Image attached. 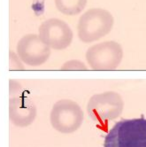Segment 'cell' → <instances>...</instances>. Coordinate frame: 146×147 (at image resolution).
<instances>
[{
	"instance_id": "277c9868",
	"label": "cell",
	"mask_w": 146,
	"mask_h": 147,
	"mask_svg": "<svg viewBox=\"0 0 146 147\" xmlns=\"http://www.w3.org/2000/svg\"><path fill=\"white\" fill-rule=\"evenodd\" d=\"M124 108L121 96L115 91H106L93 95L87 106V112L93 121L105 123L120 116Z\"/></svg>"
},
{
	"instance_id": "7a4b0ae2",
	"label": "cell",
	"mask_w": 146,
	"mask_h": 147,
	"mask_svg": "<svg viewBox=\"0 0 146 147\" xmlns=\"http://www.w3.org/2000/svg\"><path fill=\"white\" fill-rule=\"evenodd\" d=\"M113 24V16L107 10L102 8L89 9L78 20V37L86 44L98 41L111 32Z\"/></svg>"
},
{
	"instance_id": "52a82bcc",
	"label": "cell",
	"mask_w": 146,
	"mask_h": 147,
	"mask_svg": "<svg viewBox=\"0 0 146 147\" xmlns=\"http://www.w3.org/2000/svg\"><path fill=\"white\" fill-rule=\"evenodd\" d=\"M17 55L20 61L30 67H39L49 59L50 49L36 34H28L17 44Z\"/></svg>"
},
{
	"instance_id": "3957f363",
	"label": "cell",
	"mask_w": 146,
	"mask_h": 147,
	"mask_svg": "<svg viewBox=\"0 0 146 147\" xmlns=\"http://www.w3.org/2000/svg\"><path fill=\"white\" fill-rule=\"evenodd\" d=\"M84 113L79 105L71 99H61L54 104L50 114V124L60 133L70 134L80 129Z\"/></svg>"
},
{
	"instance_id": "5b68a950",
	"label": "cell",
	"mask_w": 146,
	"mask_h": 147,
	"mask_svg": "<svg viewBox=\"0 0 146 147\" xmlns=\"http://www.w3.org/2000/svg\"><path fill=\"white\" fill-rule=\"evenodd\" d=\"M86 60L92 70L116 69L123 59V49L115 41H106L90 46L86 51Z\"/></svg>"
},
{
	"instance_id": "30bf717a",
	"label": "cell",
	"mask_w": 146,
	"mask_h": 147,
	"mask_svg": "<svg viewBox=\"0 0 146 147\" xmlns=\"http://www.w3.org/2000/svg\"><path fill=\"white\" fill-rule=\"evenodd\" d=\"M60 69L64 71H84L88 70V67L82 61L78 59H70L66 61L61 66Z\"/></svg>"
},
{
	"instance_id": "8992f818",
	"label": "cell",
	"mask_w": 146,
	"mask_h": 147,
	"mask_svg": "<svg viewBox=\"0 0 146 147\" xmlns=\"http://www.w3.org/2000/svg\"><path fill=\"white\" fill-rule=\"evenodd\" d=\"M38 36L50 49L57 51L69 47L74 38V33L69 25L57 18L44 20L38 28Z\"/></svg>"
},
{
	"instance_id": "6da1fadb",
	"label": "cell",
	"mask_w": 146,
	"mask_h": 147,
	"mask_svg": "<svg viewBox=\"0 0 146 147\" xmlns=\"http://www.w3.org/2000/svg\"><path fill=\"white\" fill-rule=\"evenodd\" d=\"M104 147H146V119H123L116 122L106 136Z\"/></svg>"
},
{
	"instance_id": "8fae6325",
	"label": "cell",
	"mask_w": 146,
	"mask_h": 147,
	"mask_svg": "<svg viewBox=\"0 0 146 147\" xmlns=\"http://www.w3.org/2000/svg\"><path fill=\"white\" fill-rule=\"evenodd\" d=\"M10 67H13L14 70H22V69L23 70L24 69L22 63V61H20V59H19L18 55L13 53V51H10Z\"/></svg>"
},
{
	"instance_id": "9c48e42d",
	"label": "cell",
	"mask_w": 146,
	"mask_h": 147,
	"mask_svg": "<svg viewBox=\"0 0 146 147\" xmlns=\"http://www.w3.org/2000/svg\"><path fill=\"white\" fill-rule=\"evenodd\" d=\"M87 2L88 0H54L58 11L67 16L81 13L86 7Z\"/></svg>"
},
{
	"instance_id": "ba28073f",
	"label": "cell",
	"mask_w": 146,
	"mask_h": 147,
	"mask_svg": "<svg viewBox=\"0 0 146 147\" xmlns=\"http://www.w3.org/2000/svg\"><path fill=\"white\" fill-rule=\"evenodd\" d=\"M10 120L17 127H27L36 117V107L33 102L24 95H18L10 98Z\"/></svg>"
}]
</instances>
